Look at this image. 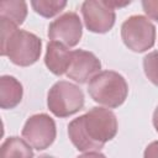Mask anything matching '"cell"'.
<instances>
[{"mask_svg":"<svg viewBox=\"0 0 158 158\" xmlns=\"http://www.w3.org/2000/svg\"><path fill=\"white\" fill-rule=\"evenodd\" d=\"M116 133V115L104 107H93L68 125V136L80 152H99Z\"/></svg>","mask_w":158,"mask_h":158,"instance_id":"cell-1","label":"cell"},{"mask_svg":"<svg viewBox=\"0 0 158 158\" xmlns=\"http://www.w3.org/2000/svg\"><path fill=\"white\" fill-rule=\"evenodd\" d=\"M91 99L107 109L122 105L128 94V85L125 78L114 70H104L96 74L88 85Z\"/></svg>","mask_w":158,"mask_h":158,"instance_id":"cell-2","label":"cell"},{"mask_svg":"<svg viewBox=\"0 0 158 158\" xmlns=\"http://www.w3.org/2000/svg\"><path fill=\"white\" fill-rule=\"evenodd\" d=\"M42 41L38 36L25 30H16L1 44V56L20 67H28L40 59Z\"/></svg>","mask_w":158,"mask_h":158,"instance_id":"cell-3","label":"cell"},{"mask_svg":"<svg viewBox=\"0 0 158 158\" xmlns=\"http://www.w3.org/2000/svg\"><path fill=\"white\" fill-rule=\"evenodd\" d=\"M47 106L54 116L68 117L83 109L84 94L78 85L67 80H60L49 89Z\"/></svg>","mask_w":158,"mask_h":158,"instance_id":"cell-4","label":"cell"},{"mask_svg":"<svg viewBox=\"0 0 158 158\" xmlns=\"http://www.w3.org/2000/svg\"><path fill=\"white\" fill-rule=\"evenodd\" d=\"M121 38L125 46L137 53L151 49L156 41V27L144 16L133 15L121 26Z\"/></svg>","mask_w":158,"mask_h":158,"instance_id":"cell-5","label":"cell"},{"mask_svg":"<svg viewBox=\"0 0 158 158\" xmlns=\"http://www.w3.org/2000/svg\"><path fill=\"white\" fill-rule=\"evenodd\" d=\"M57 130L54 120L47 114L32 115L22 128L23 139L35 149L43 151L56 139Z\"/></svg>","mask_w":158,"mask_h":158,"instance_id":"cell-6","label":"cell"},{"mask_svg":"<svg viewBox=\"0 0 158 158\" xmlns=\"http://www.w3.org/2000/svg\"><path fill=\"white\" fill-rule=\"evenodd\" d=\"M85 27L94 33H106L115 25V10L105 0H86L81 4Z\"/></svg>","mask_w":158,"mask_h":158,"instance_id":"cell-7","label":"cell"},{"mask_svg":"<svg viewBox=\"0 0 158 158\" xmlns=\"http://www.w3.org/2000/svg\"><path fill=\"white\" fill-rule=\"evenodd\" d=\"M83 35L81 21L75 12H64L49 23L48 37L65 47H74L79 43Z\"/></svg>","mask_w":158,"mask_h":158,"instance_id":"cell-8","label":"cell"},{"mask_svg":"<svg viewBox=\"0 0 158 158\" xmlns=\"http://www.w3.org/2000/svg\"><path fill=\"white\" fill-rule=\"evenodd\" d=\"M100 69L101 63L94 53L84 49H75L72 53V62L67 77L79 84H85L99 74Z\"/></svg>","mask_w":158,"mask_h":158,"instance_id":"cell-9","label":"cell"},{"mask_svg":"<svg viewBox=\"0 0 158 158\" xmlns=\"http://www.w3.org/2000/svg\"><path fill=\"white\" fill-rule=\"evenodd\" d=\"M72 53L73 51H69L68 47H65L64 44L51 41L47 44L44 64L49 69V72L56 75L67 74L72 62Z\"/></svg>","mask_w":158,"mask_h":158,"instance_id":"cell-10","label":"cell"},{"mask_svg":"<svg viewBox=\"0 0 158 158\" xmlns=\"http://www.w3.org/2000/svg\"><path fill=\"white\" fill-rule=\"evenodd\" d=\"M23 95V89L21 83L11 77L2 75L0 78V107L1 109H14L16 107Z\"/></svg>","mask_w":158,"mask_h":158,"instance_id":"cell-11","label":"cell"},{"mask_svg":"<svg viewBox=\"0 0 158 158\" xmlns=\"http://www.w3.org/2000/svg\"><path fill=\"white\" fill-rule=\"evenodd\" d=\"M0 158H33V151L25 139L9 137L1 144Z\"/></svg>","mask_w":158,"mask_h":158,"instance_id":"cell-12","label":"cell"},{"mask_svg":"<svg viewBox=\"0 0 158 158\" xmlns=\"http://www.w3.org/2000/svg\"><path fill=\"white\" fill-rule=\"evenodd\" d=\"M27 16V4L20 0H4L0 2V19H5L15 23L22 25Z\"/></svg>","mask_w":158,"mask_h":158,"instance_id":"cell-13","label":"cell"},{"mask_svg":"<svg viewBox=\"0 0 158 158\" xmlns=\"http://www.w3.org/2000/svg\"><path fill=\"white\" fill-rule=\"evenodd\" d=\"M32 9L43 17H53L58 15L67 6V1L63 0H33L31 1Z\"/></svg>","mask_w":158,"mask_h":158,"instance_id":"cell-14","label":"cell"},{"mask_svg":"<svg viewBox=\"0 0 158 158\" xmlns=\"http://www.w3.org/2000/svg\"><path fill=\"white\" fill-rule=\"evenodd\" d=\"M143 70L151 83L158 86V52L153 51L143 58Z\"/></svg>","mask_w":158,"mask_h":158,"instance_id":"cell-15","label":"cell"},{"mask_svg":"<svg viewBox=\"0 0 158 158\" xmlns=\"http://www.w3.org/2000/svg\"><path fill=\"white\" fill-rule=\"evenodd\" d=\"M142 7L149 19L158 22V0H143Z\"/></svg>","mask_w":158,"mask_h":158,"instance_id":"cell-16","label":"cell"},{"mask_svg":"<svg viewBox=\"0 0 158 158\" xmlns=\"http://www.w3.org/2000/svg\"><path fill=\"white\" fill-rule=\"evenodd\" d=\"M143 158H158V141H154L146 147Z\"/></svg>","mask_w":158,"mask_h":158,"instance_id":"cell-17","label":"cell"},{"mask_svg":"<svg viewBox=\"0 0 158 158\" xmlns=\"http://www.w3.org/2000/svg\"><path fill=\"white\" fill-rule=\"evenodd\" d=\"M106 1V4L111 7V9H114V10H116L117 7H123V6H127V5H130L131 4V1H125V2H120V1H114V0H105Z\"/></svg>","mask_w":158,"mask_h":158,"instance_id":"cell-18","label":"cell"},{"mask_svg":"<svg viewBox=\"0 0 158 158\" xmlns=\"http://www.w3.org/2000/svg\"><path fill=\"white\" fill-rule=\"evenodd\" d=\"M77 158H106V157H105V154H102L100 152H85L84 154H81Z\"/></svg>","mask_w":158,"mask_h":158,"instance_id":"cell-19","label":"cell"},{"mask_svg":"<svg viewBox=\"0 0 158 158\" xmlns=\"http://www.w3.org/2000/svg\"><path fill=\"white\" fill-rule=\"evenodd\" d=\"M153 126H154L156 131L158 132V106L156 107V110L153 112Z\"/></svg>","mask_w":158,"mask_h":158,"instance_id":"cell-20","label":"cell"},{"mask_svg":"<svg viewBox=\"0 0 158 158\" xmlns=\"http://www.w3.org/2000/svg\"><path fill=\"white\" fill-rule=\"evenodd\" d=\"M38 158H54V157H52V156H47V154H44V156H41V157H38Z\"/></svg>","mask_w":158,"mask_h":158,"instance_id":"cell-21","label":"cell"}]
</instances>
